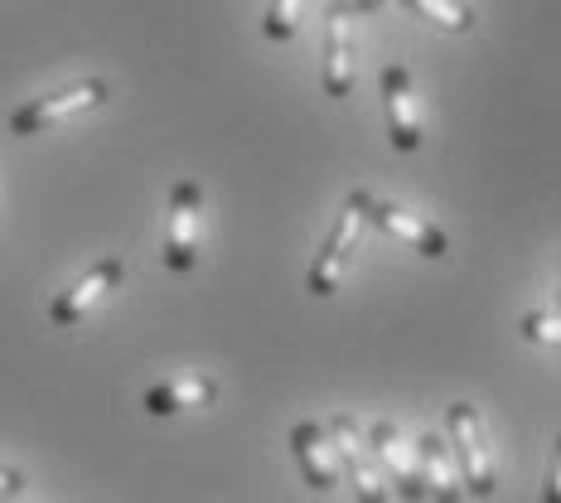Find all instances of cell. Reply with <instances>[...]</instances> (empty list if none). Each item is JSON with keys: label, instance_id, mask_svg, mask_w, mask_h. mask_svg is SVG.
Listing matches in <instances>:
<instances>
[{"label": "cell", "instance_id": "7c38bea8", "mask_svg": "<svg viewBox=\"0 0 561 503\" xmlns=\"http://www.w3.org/2000/svg\"><path fill=\"white\" fill-rule=\"evenodd\" d=\"M416 475H421V489H426V499L436 503H460L465 489H460V475H455V460H450V446L436 436V431H426V436L416 441Z\"/></svg>", "mask_w": 561, "mask_h": 503}, {"label": "cell", "instance_id": "9c48e42d", "mask_svg": "<svg viewBox=\"0 0 561 503\" xmlns=\"http://www.w3.org/2000/svg\"><path fill=\"white\" fill-rule=\"evenodd\" d=\"M122 281H126V262H122V256H102V262H92L88 276L73 281V286H68L64 296L49 306V324H54V330H68V324H78L102 296H107V290L122 286Z\"/></svg>", "mask_w": 561, "mask_h": 503}, {"label": "cell", "instance_id": "52a82bcc", "mask_svg": "<svg viewBox=\"0 0 561 503\" xmlns=\"http://www.w3.org/2000/svg\"><path fill=\"white\" fill-rule=\"evenodd\" d=\"M358 232H364V218H358L354 204H344V214L334 218L330 238H324V248L314 252L310 272H306V290L314 300H330L339 286H344V272L348 262H354V248H358Z\"/></svg>", "mask_w": 561, "mask_h": 503}, {"label": "cell", "instance_id": "5bb4252c", "mask_svg": "<svg viewBox=\"0 0 561 503\" xmlns=\"http://www.w3.org/2000/svg\"><path fill=\"white\" fill-rule=\"evenodd\" d=\"M412 15L421 20H431L436 30H446V34H470L479 20H474V10L465 5V0H402Z\"/></svg>", "mask_w": 561, "mask_h": 503}, {"label": "cell", "instance_id": "30bf717a", "mask_svg": "<svg viewBox=\"0 0 561 503\" xmlns=\"http://www.w3.org/2000/svg\"><path fill=\"white\" fill-rule=\"evenodd\" d=\"M324 98H348L354 92V39H348V0H334L324 10V68H320Z\"/></svg>", "mask_w": 561, "mask_h": 503}, {"label": "cell", "instance_id": "5b68a950", "mask_svg": "<svg viewBox=\"0 0 561 503\" xmlns=\"http://www.w3.org/2000/svg\"><path fill=\"white\" fill-rule=\"evenodd\" d=\"M324 431H330V441H334L339 475H348V484H354V499L358 503H388V484H382L378 465H373V455L364 446V426H358L348 412H339V416L324 421Z\"/></svg>", "mask_w": 561, "mask_h": 503}, {"label": "cell", "instance_id": "6da1fadb", "mask_svg": "<svg viewBox=\"0 0 561 503\" xmlns=\"http://www.w3.org/2000/svg\"><path fill=\"white\" fill-rule=\"evenodd\" d=\"M344 204H354L364 224H373L378 232H388V238H397L402 248H412L416 256H426V262H446V256H450L446 232H440L436 224H426V218L407 214L402 204H388V198H378L373 190H354Z\"/></svg>", "mask_w": 561, "mask_h": 503}, {"label": "cell", "instance_id": "277c9868", "mask_svg": "<svg viewBox=\"0 0 561 503\" xmlns=\"http://www.w3.org/2000/svg\"><path fill=\"white\" fill-rule=\"evenodd\" d=\"M198 214H204V190H198V180H174L165 248H160V262H165L174 276H190L198 266Z\"/></svg>", "mask_w": 561, "mask_h": 503}, {"label": "cell", "instance_id": "e0dca14e", "mask_svg": "<svg viewBox=\"0 0 561 503\" xmlns=\"http://www.w3.org/2000/svg\"><path fill=\"white\" fill-rule=\"evenodd\" d=\"M20 489H25V475H20V470H5V465H0V499H15Z\"/></svg>", "mask_w": 561, "mask_h": 503}, {"label": "cell", "instance_id": "ac0fdd59", "mask_svg": "<svg viewBox=\"0 0 561 503\" xmlns=\"http://www.w3.org/2000/svg\"><path fill=\"white\" fill-rule=\"evenodd\" d=\"M388 0H348V15H373V10H382Z\"/></svg>", "mask_w": 561, "mask_h": 503}, {"label": "cell", "instance_id": "8992f818", "mask_svg": "<svg viewBox=\"0 0 561 503\" xmlns=\"http://www.w3.org/2000/svg\"><path fill=\"white\" fill-rule=\"evenodd\" d=\"M378 83H382V116H388L392 150L412 156V150H421V140H426V122H421V102H416L412 68H407V64H388Z\"/></svg>", "mask_w": 561, "mask_h": 503}, {"label": "cell", "instance_id": "7a4b0ae2", "mask_svg": "<svg viewBox=\"0 0 561 503\" xmlns=\"http://www.w3.org/2000/svg\"><path fill=\"white\" fill-rule=\"evenodd\" d=\"M107 98H112L107 78H83V83H68V88L49 92V98H30L25 107H15L5 116V132L10 136H44L49 126H64L68 116L102 107Z\"/></svg>", "mask_w": 561, "mask_h": 503}, {"label": "cell", "instance_id": "2e32d148", "mask_svg": "<svg viewBox=\"0 0 561 503\" xmlns=\"http://www.w3.org/2000/svg\"><path fill=\"white\" fill-rule=\"evenodd\" d=\"M523 334H528L533 344H557V339H561L557 315L552 310H528V315H523Z\"/></svg>", "mask_w": 561, "mask_h": 503}, {"label": "cell", "instance_id": "8fae6325", "mask_svg": "<svg viewBox=\"0 0 561 503\" xmlns=\"http://www.w3.org/2000/svg\"><path fill=\"white\" fill-rule=\"evenodd\" d=\"M290 450H296L300 460V475H306V484L314 494H330L339 484V455H334V441L330 431H324V421H296L290 426Z\"/></svg>", "mask_w": 561, "mask_h": 503}, {"label": "cell", "instance_id": "9a60e30c", "mask_svg": "<svg viewBox=\"0 0 561 503\" xmlns=\"http://www.w3.org/2000/svg\"><path fill=\"white\" fill-rule=\"evenodd\" d=\"M300 15H306V0H272V5H266V20H262V34L272 44H290L300 30Z\"/></svg>", "mask_w": 561, "mask_h": 503}, {"label": "cell", "instance_id": "3957f363", "mask_svg": "<svg viewBox=\"0 0 561 503\" xmlns=\"http://www.w3.org/2000/svg\"><path fill=\"white\" fill-rule=\"evenodd\" d=\"M446 426H450L455 475H460V489H470L474 499H489V494H494V484H499V475H494V455H489L484 416H479V407H470V402H450Z\"/></svg>", "mask_w": 561, "mask_h": 503}, {"label": "cell", "instance_id": "ba28073f", "mask_svg": "<svg viewBox=\"0 0 561 503\" xmlns=\"http://www.w3.org/2000/svg\"><path fill=\"white\" fill-rule=\"evenodd\" d=\"M364 446L378 455V465H382V484L397 489L407 503H426V489H421V475H416V460H412V450L402 446V431H397V421H373L368 426V436H364Z\"/></svg>", "mask_w": 561, "mask_h": 503}, {"label": "cell", "instance_id": "4fadbf2b", "mask_svg": "<svg viewBox=\"0 0 561 503\" xmlns=\"http://www.w3.org/2000/svg\"><path fill=\"white\" fill-rule=\"evenodd\" d=\"M218 402V382L208 373H184V378H165L146 392V412L150 416H180L190 407H214Z\"/></svg>", "mask_w": 561, "mask_h": 503}, {"label": "cell", "instance_id": "d6986e66", "mask_svg": "<svg viewBox=\"0 0 561 503\" xmlns=\"http://www.w3.org/2000/svg\"><path fill=\"white\" fill-rule=\"evenodd\" d=\"M542 503H561V499H557V465H552V470H547V489H542Z\"/></svg>", "mask_w": 561, "mask_h": 503}]
</instances>
